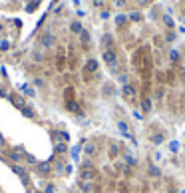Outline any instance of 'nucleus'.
<instances>
[{
    "label": "nucleus",
    "instance_id": "15",
    "mask_svg": "<svg viewBox=\"0 0 185 193\" xmlns=\"http://www.w3.org/2000/svg\"><path fill=\"white\" fill-rule=\"evenodd\" d=\"M128 20H131V22H137V20H142V14H139V12H131L130 16H128Z\"/></svg>",
    "mask_w": 185,
    "mask_h": 193
},
{
    "label": "nucleus",
    "instance_id": "5",
    "mask_svg": "<svg viewBox=\"0 0 185 193\" xmlns=\"http://www.w3.org/2000/svg\"><path fill=\"white\" fill-rule=\"evenodd\" d=\"M121 94H123V98H128V100H131V98L135 96V88H133L131 84H125V86L121 88Z\"/></svg>",
    "mask_w": 185,
    "mask_h": 193
},
{
    "label": "nucleus",
    "instance_id": "33",
    "mask_svg": "<svg viewBox=\"0 0 185 193\" xmlns=\"http://www.w3.org/2000/svg\"><path fill=\"white\" fill-rule=\"evenodd\" d=\"M116 4H118V6H123V4H125V0H116Z\"/></svg>",
    "mask_w": 185,
    "mask_h": 193
},
{
    "label": "nucleus",
    "instance_id": "4",
    "mask_svg": "<svg viewBox=\"0 0 185 193\" xmlns=\"http://www.w3.org/2000/svg\"><path fill=\"white\" fill-rule=\"evenodd\" d=\"M18 90H20L24 96H28V98H30V96H32V98L36 96V90H34L30 84H18Z\"/></svg>",
    "mask_w": 185,
    "mask_h": 193
},
{
    "label": "nucleus",
    "instance_id": "8",
    "mask_svg": "<svg viewBox=\"0 0 185 193\" xmlns=\"http://www.w3.org/2000/svg\"><path fill=\"white\" fill-rule=\"evenodd\" d=\"M163 139H165V136L161 134V131H157V134H153V136H151V143H153V145H161Z\"/></svg>",
    "mask_w": 185,
    "mask_h": 193
},
{
    "label": "nucleus",
    "instance_id": "18",
    "mask_svg": "<svg viewBox=\"0 0 185 193\" xmlns=\"http://www.w3.org/2000/svg\"><path fill=\"white\" fill-rule=\"evenodd\" d=\"M169 60H171V62H177V60H179V52H177V50H171V52H169Z\"/></svg>",
    "mask_w": 185,
    "mask_h": 193
},
{
    "label": "nucleus",
    "instance_id": "21",
    "mask_svg": "<svg viewBox=\"0 0 185 193\" xmlns=\"http://www.w3.org/2000/svg\"><path fill=\"white\" fill-rule=\"evenodd\" d=\"M22 114L26 115V117H32V115H34V112L30 110V108H28V106H26V108H22Z\"/></svg>",
    "mask_w": 185,
    "mask_h": 193
},
{
    "label": "nucleus",
    "instance_id": "34",
    "mask_svg": "<svg viewBox=\"0 0 185 193\" xmlns=\"http://www.w3.org/2000/svg\"><path fill=\"white\" fill-rule=\"evenodd\" d=\"M94 2H96V6H102V2H104V0H94Z\"/></svg>",
    "mask_w": 185,
    "mask_h": 193
},
{
    "label": "nucleus",
    "instance_id": "22",
    "mask_svg": "<svg viewBox=\"0 0 185 193\" xmlns=\"http://www.w3.org/2000/svg\"><path fill=\"white\" fill-rule=\"evenodd\" d=\"M163 24H165V26H169V28H173V20H171V16H163Z\"/></svg>",
    "mask_w": 185,
    "mask_h": 193
},
{
    "label": "nucleus",
    "instance_id": "12",
    "mask_svg": "<svg viewBox=\"0 0 185 193\" xmlns=\"http://www.w3.org/2000/svg\"><path fill=\"white\" fill-rule=\"evenodd\" d=\"M80 189L84 193H92V181H80Z\"/></svg>",
    "mask_w": 185,
    "mask_h": 193
},
{
    "label": "nucleus",
    "instance_id": "3",
    "mask_svg": "<svg viewBox=\"0 0 185 193\" xmlns=\"http://www.w3.org/2000/svg\"><path fill=\"white\" fill-rule=\"evenodd\" d=\"M98 68H100L98 60H88L86 66H84V72L86 74H94V72H98Z\"/></svg>",
    "mask_w": 185,
    "mask_h": 193
},
{
    "label": "nucleus",
    "instance_id": "7",
    "mask_svg": "<svg viewBox=\"0 0 185 193\" xmlns=\"http://www.w3.org/2000/svg\"><path fill=\"white\" fill-rule=\"evenodd\" d=\"M111 44H114V40H111V36H109V34L102 36V46H104V50H111Z\"/></svg>",
    "mask_w": 185,
    "mask_h": 193
},
{
    "label": "nucleus",
    "instance_id": "28",
    "mask_svg": "<svg viewBox=\"0 0 185 193\" xmlns=\"http://www.w3.org/2000/svg\"><path fill=\"white\" fill-rule=\"evenodd\" d=\"M169 149H171V151H177V149H179V141H171V143H169Z\"/></svg>",
    "mask_w": 185,
    "mask_h": 193
},
{
    "label": "nucleus",
    "instance_id": "6",
    "mask_svg": "<svg viewBox=\"0 0 185 193\" xmlns=\"http://www.w3.org/2000/svg\"><path fill=\"white\" fill-rule=\"evenodd\" d=\"M36 171H38V175H48V173H50V163H48V161L38 163V165H36Z\"/></svg>",
    "mask_w": 185,
    "mask_h": 193
},
{
    "label": "nucleus",
    "instance_id": "14",
    "mask_svg": "<svg viewBox=\"0 0 185 193\" xmlns=\"http://www.w3.org/2000/svg\"><path fill=\"white\" fill-rule=\"evenodd\" d=\"M125 22H128V16H125V14H118V16H116V24H118V26H123Z\"/></svg>",
    "mask_w": 185,
    "mask_h": 193
},
{
    "label": "nucleus",
    "instance_id": "2",
    "mask_svg": "<svg viewBox=\"0 0 185 193\" xmlns=\"http://www.w3.org/2000/svg\"><path fill=\"white\" fill-rule=\"evenodd\" d=\"M139 108H142L143 114H149L151 108H153V98H151V96H143L142 102H139Z\"/></svg>",
    "mask_w": 185,
    "mask_h": 193
},
{
    "label": "nucleus",
    "instance_id": "11",
    "mask_svg": "<svg viewBox=\"0 0 185 193\" xmlns=\"http://www.w3.org/2000/svg\"><path fill=\"white\" fill-rule=\"evenodd\" d=\"M66 108H68L70 112H74V114H78V112H80V106H78V103L74 102V100H70V102H66Z\"/></svg>",
    "mask_w": 185,
    "mask_h": 193
},
{
    "label": "nucleus",
    "instance_id": "9",
    "mask_svg": "<svg viewBox=\"0 0 185 193\" xmlns=\"http://www.w3.org/2000/svg\"><path fill=\"white\" fill-rule=\"evenodd\" d=\"M10 102L14 103V106H18L20 110H22V108H26V103H24V100H22L20 96H10Z\"/></svg>",
    "mask_w": 185,
    "mask_h": 193
},
{
    "label": "nucleus",
    "instance_id": "30",
    "mask_svg": "<svg viewBox=\"0 0 185 193\" xmlns=\"http://www.w3.org/2000/svg\"><path fill=\"white\" fill-rule=\"evenodd\" d=\"M0 48H2V50H8V48H10L8 40H2V42H0Z\"/></svg>",
    "mask_w": 185,
    "mask_h": 193
},
{
    "label": "nucleus",
    "instance_id": "19",
    "mask_svg": "<svg viewBox=\"0 0 185 193\" xmlns=\"http://www.w3.org/2000/svg\"><path fill=\"white\" fill-rule=\"evenodd\" d=\"M153 98H155V100H161V98H163V88H157V90L153 92Z\"/></svg>",
    "mask_w": 185,
    "mask_h": 193
},
{
    "label": "nucleus",
    "instance_id": "31",
    "mask_svg": "<svg viewBox=\"0 0 185 193\" xmlns=\"http://www.w3.org/2000/svg\"><path fill=\"white\" fill-rule=\"evenodd\" d=\"M44 193H54V185H48V187L44 189Z\"/></svg>",
    "mask_w": 185,
    "mask_h": 193
},
{
    "label": "nucleus",
    "instance_id": "35",
    "mask_svg": "<svg viewBox=\"0 0 185 193\" xmlns=\"http://www.w3.org/2000/svg\"><path fill=\"white\" fill-rule=\"evenodd\" d=\"M2 143H4V137H2V136H0V145H2Z\"/></svg>",
    "mask_w": 185,
    "mask_h": 193
},
{
    "label": "nucleus",
    "instance_id": "36",
    "mask_svg": "<svg viewBox=\"0 0 185 193\" xmlns=\"http://www.w3.org/2000/svg\"><path fill=\"white\" fill-rule=\"evenodd\" d=\"M179 30H181V32H183V34H185V28H183V26H181V28H179Z\"/></svg>",
    "mask_w": 185,
    "mask_h": 193
},
{
    "label": "nucleus",
    "instance_id": "13",
    "mask_svg": "<svg viewBox=\"0 0 185 193\" xmlns=\"http://www.w3.org/2000/svg\"><path fill=\"white\" fill-rule=\"evenodd\" d=\"M42 44L44 46H52V44H54V36H52V34H46L42 38Z\"/></svg>",
    "mask_w": 185,
    "mask_h": 193
},
{
    "label": "nucleus",
    "instance_id": "27",
    "mask_svg": "<svg viewBox=\"0 0 185 193\" xmlns=\"http://www.w3.org/2000/svg\"><path fill=\"white\" fill-rule=\"evenodd\" d=\"M70 153H72V157H74V159H78V153H80V145L72 148V151H70Z\"/></svg>",
    "mask_w": 185,
    "mask_h": 193
},
{
    "label": "nucleus",
    "instance_id": "16",
    "mask_svg": "<svg viewBox=\"0 0 185 193\" xmlns=\"http://www.w3.org/2000/svg\"><path fill=\"white\" fill-rule=\"evenodd\" d=\"M125 163H128L130 167H133V165H137V159L133 157V155H125Z\"/></svg>",
    "mask_w": 185,
    "mask_h": 193
},
{
    "label": "nucleus",
    "instance_id": "25",
    "mask_svg": "<svg viewBox=\"0 0 185 193\" xmlns=\"http://www.w3.org/2000/svg\"><path fill=\"white\" fill-rule=\"evenodd\" d=\"M80 36H82V42H84V44H88V42H90V34H88L86 30H84V32H82Z\"/></svg>",
    "mask_w": 185,
    "mask_h": 193
},
{
    "label": "nucleus",
    "instance_id": "32",
    "mask_svg": "<svg viewBox=\"0 0 185 193\" xmlns=\"http://www.w3.org/2000/svg\"><path fill=\"white\" fill-rule=\"evenodd\" d=\"M10 157L14 159V161H18V159H20V153H16V151H14V153H10Z\"/></svg>",
    "mask_w": 185,
    "mask_h": 193
},
{
    "label": "nucleus",
    "instance_id": "1",
    "mask_svg": "<svg viewBox=\"0 0 185 193\" xmlns=\"http://www.w3.org/2000/svg\"><path fill=\"white\" fill-rule=\"evenodd\" d=\"M102 60L108 64V66H116V62H118V58H116V52L114 50H102Z\"/></svg>",
    "mask_w": 185,
    "mask_h": 193
},
{
    "label": "nucleus",
    "instance_id": "26",
    "mask_svg": "<svg viewBox=\"0 0 185 193\" xmlns=\"http://www.w3.org/2000/svg\"><path fill=\"white\" fill-rule=\"evenodd\" d=\"M72 98H74V90H72V88H68V90H66V100L70 102Z\"/></svg>",
    "mask_w": 185,
    "mask_h": 193
},
{
    "label": "nucleus",
    "instance_id": "23",
    "mask_svg": "<svg viewBox=\"0 0 185 193\" xmlns=\"http://www.w3.org/2000/svg\"><path fill=\"white\" fill-rule=\"evenodd\" d=\"M149 173H151L153 177H159V169H157L155 165H149Z\"/></svg>",
    "mask_w": 185,
    "mask_h": 193
},
{
    "label": "nucleus",
    "instance_id": "17",
    "mask_svg": "<svg viewBox=\"0 0 185 193\" xmlns=\"http://www.w3.org/2000/svg\"><path fill=\"white\" fill-rule=\"evenodd\" d=\"M68 148H66V143H56V153H66Z\"/></svg>",
    "mask_w": 185,
    "mask_h": 193
},
{
    "label": "nucleus",
    "instance_id": "29",
    "mask_svg": "<svg viewBox=\"0 0 185 193\" xmlns=\"http://www.w3.org/2000/svg\"><path fill=\"white\" fill-rule=\"evenodd\" d=\"M109 155H111V157H116V155H118V148H116V145H111V148H109Z\"/></svg>",
    "mask_w": 185,
    "mask_h": 193
},
{
    "label": "nucleus",
    "instance_id": "37",
    "mask_svg": "<svg viewBox=\"0 0 185 193\" xmlns=\"http://www.w3.org/2000/svg\"><path fill=\"white\" fill-rule=\"evenodd\" d=\"M94 193H100V191H94Z\"/></svg>",
    "mask_w": 185,
    "mask_h": 193
},
{
    "label": "nucleus",
    "instance_id": "24",
    "mask_svg": "<svg viewBox=\"0 0 185 193\" xmlns=\"http://www.w3.org/2000/svg\"><path fill=\"white\" fill-rule=\"evenodd\" d=\"M86 153H88V155H92V153H96V148H94L92 143H88V145H86Z\"/></svg>",
    "mask_w": 185,
    "mask_h": 193
},
{
    "label": "nucleus",
    "instance_id": "20",
    "mask_svg": "<svg viewBox=\"0 0 185 193\" xmlns=\"http://www.w3.org/2000/svg\"><path fill=\"white\" fill-rule=\"evenodd\" d=\"M12 171H14L16 175H20V177H24V169H22L20 165H14V167H12Z\"/></svg>",
    "mask_w": 185,
    "mask_h": 193
},
{
    "label": "nucleus",
    "instance_id": "10",
    "mask_svg": "<svg viewBox=\"0 0 185 193\" xmlns=\"http://www.w3.org/2000/svg\"><path fill=\"white\" fill-rule=\"evenodd\" d=\"M70 30H72L74 34H82V32H84V28H82V24H80V22H72V24H70Z\"/></svg>",
    "mask_w": 185,
    "mask_h": 193
}]
</instances>
